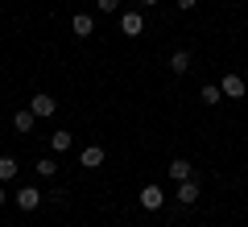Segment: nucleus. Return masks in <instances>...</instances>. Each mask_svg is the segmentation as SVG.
Here are the masks:
<instances>
[{"label": "nucleus", "mask_w": 248, "mask_h": 227, "mask_svg": "<svg viewBox=\"0 0 248 227\" xmlns=\"http://www.w3.org/2000/svg\"><path fill=\"white\" fill-rule=\"evenodd\" d=\"M0 207H4V186H0Z\"/></svg>", "instance_id": "nucleus-18"}, {"label": "nucleus", "mask_w": 248, "mask_h": 227, "mask_svg": "<svg viewBox=\"0 0 248 227\" xmlns=\"http://www.w3.org/2000/svg\"><path fill=\"white\" fill-rule=\"evenodd\" d=\"M219 87H223V99H244V79H240V75H223L219 79Z\"/></svg>", "instance_id": "nucleus-2"}, {"label": "nucleus", "mask_w": 248, "mask_h": 227, "mask_svg": "<svg viewBox=\"0 0 248 227\" xmlns=\"http://www.w3.org/2000/svg\"><path fill=\"white\" fill-rule=\"evenodd\" d=\"M170 178H174V182H190V178H195V166L182 161V157H174L170 161Z\"/></svg>", "instance_id": "nucleus-8"}, {"label": "nucleus", "mask_w": 248, "mask_h": 227, "mask_svg": "<svg viewBox=\"0 0 248 227\" xmlns=\"http://www.w3.org/2000/svg\"><path fill=\"white\" fill-rule=\"evenodd\" d=\"M120 29H124V37H141V33H145L141 13H120Z\"/></svg>", "instance_id": "nucleus-4"}, {"label": "nucleus", "mask_w": 248, "mask_h": 227, "mask_svg": "<svg viewBox=\"0 0 248 227\" xmlns=\"http://www.w3.org/2000/svg\"><path fill=\"white\" fill-rule=\"evenodd\" d=\"M170 66H174V75H186V70H190V50H178L174 58H170Z\"/></svg>", "instance_id": "nucleus-12"}, {"label": "nucleus", "mask_w": 248, "mask_h": 227, "mask_svg": "<svg viewBox=\"0 0 248 227\" xmlns=\"http://www.w3.org/2000/svg\"><path fill=\"white\" fill-rule=\"evenodd\" d=\"M95 9L99 13H116V9H120V0H95Z\"/></svg>", "instance_id": "nucleus-16"}, {"label": "nucleus", "mask_w": 248, "mask_h": 227, "mask_svg": "<svg viewBox=\"0 0 248 227\" xmlns=\"http://www.w3.org/2000/svg\"><path fill=\"white\" fill-rule=\"evenodd\" d=\"M37 178H54V174H58V161H54V157H37Z\"/></svg>", "instance_id": "nucleus-13"}, {"label": "nucleus", "mask_w": 248, "mask_h": 227, "mask_svg": "<svg viewBox=\"0 0 248 227\" xmlns=\"http://www.w3.org/2000/svg\"><path fill=\"white\" fill-rule=\"evenodd\" d=\"M29 112H33L37 120H46V116L58 112V99H54V95H33V99H29Z\"/></svg>", "instance_id": "nucleus-1"}, {"label": "nucleus", "mask_w": 248, "mask_h": 227, "mask_svg": "<svg viewBox=\"0 0 248 227\" xmlns=\"http://www.w3.org/2000/svg\"><path fill=\"white\" fill-rule=\"evenodd\" d=\"M13 178H17V157L4 153V157H0V182H13Z\"/></svg>", "instance_id": "nucleus-11"}, {"label": "nucleus", "mask_w": 248, "mask_h": 227, "mask_svg": "<svg viewBox=\"0 0 248 227\" xmlns=\"http://www.w3.org/2000/svg\"><path fill=\"white\" fill-rule=\"evenodd\" d=\"M71 29H75V37H91V33H95V21H91L87 13H75Z\"/></svg>", "instance_id": "nucleus-9"}, {"label": "nucleus", "mask_w": 248, "mask_h": 227, "mask_svg": "<svg viewBox=\"0 0 248 227\" xmlns=\"http://www.w3.org/2000/svg\"><path fill=\"white\" fill-rule=\"evenodd\" d=\"M79 166H83V169H99V166H104V149H99V145H87V149L79 153Z\"/></svg>", "instance_id": "nucleus-7"}, {"label": "nucleus", "mask_w": 248, "mask_h": 227, "mask_svg": "<svg viewBox=\"0 0 248 227\" xmlns=\"http://www.w3.org/2000/svg\"><path fill=\"white\" fill-rule=\"evenodd\" d=\"M141 207H145V211H161V207H166L161 186H145V190H141Z\"/></svg>", "instance_id": "nucleus-6"}, {"label": "nucleus", "mask_w": 248, "mask_h": 227, "mask_svg": "<svg viewBox=\"0 0 248 227\" xmlns=\"http://www.w3.org/2000/svg\"><path fill=\"white\" fill-rule=\"evenodd\" d=\"M17 207L21 211H37L42 207V190H37V186H21L17 190Z\"/></svg>", "instance_id": "nucleus-3"}, {"label": "nucleus", "mask_w": 248, "mask_h": 227, "mask_svg": "<svg viewBox=\"0 0 248 227\" xmlns=\"http://www.w3.org/2000/svg\"><path fill=\"white\" fill-rule=\"evenodd\" d=\"M199 194H203V190H199V182L190 178V182H178V194H174V198L182 202V207H195V202H199Z\"/></svg>", "instance_id": "nucleus-5"}, {"label": "nucleus", "mask_w": 248, "mask_h": 227, "mask_svg": "<svg viewBox=\"0 0 248 227\" xmlns=\"http://www.w3.org/2000/svg\"><path fill=\"white\" fill-rule=\"evenodd\" d=\"M71 145H75V140H71V132H54V136H50V149H54V153H66Z\"/></svg>", "instance_id": "nucleus-14"}, {"label": "nucleus", "mask_w": 248, "mask_h": 227, "mask_svg": "<svg viewBox=\"0 0 248 227\" xmlns=\"http://www.w3.org/2000/svg\"><path fill=\"white\" fill-rule=\"evenodd\" d=\"M141 4H157V0H141Z\"/></svg>", "instance_id": "nucleus-19"}, {"label": "nucleus", "mask_w": 248, "mask_h": 227, "mask_svg": "<svg viewBox=\"0 0 248 227\" xmlns=\"http://www.w3.org/2000/svg\"><path fill=\"white\" fill-rule=\"evenodd\" d=\"M219 99H223V87L219 83H207L203 87V104H219Z\"/></svg>", "instance_id": "nucleus-15"}, {"label": "nucleus", "mask_w": 248, "mask_h": 227, "mask_svg": "<svg viewBox=\"0 0 248 227\" xmlns=\"http://www.w3.org/2000/svg\"><path fill=\"white\" fill-rule=\"evenodd\" d=\"M195 4H199V0H178V9H182V13H190Z\"/></svg>", "instance_id": "nucleus-17"}, {"label": "nucleus", "mask_w": 248, "mask_h": 227, "mask_svg": "<svg viewBox=\"0 0 248 227\" xmlns=\"http://www.w3.org/2000/svg\"><path fill=\"white\" fill-rule=\"evenodd\" d=\"M33 124H37V116L29 112V107H25V112H17V116H13V128H17V132H33Z\"/></svg>", "instance_id": "nucleus-10"}]
</instances>
